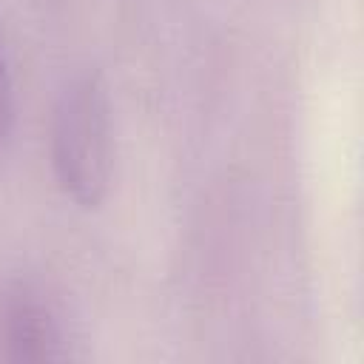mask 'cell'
Here are the masks:
<instances>
[{"instance_id": "6da1fadb", "label": "cell", "mask_w": 364, "mask_h": 364, "mask_svg": "<svg viewBox=\"0 0 364 364\" xmlns=\"http://www.w3.org/2000/svg\"><path fill=\"white\" fill-rule=\"evenodd\" d=\"M51 162L60 188L82 208H97L111 179V108L97 71L74 74L51 114Z\"/></svg>"}, {"instance_id": "7a4b0ae2", "label": "cell", "mask_w": 364, "mask_h": 364, "mask_svg": "<svg viewBox=\"0 0 364 364\" xmlns=\"http://www.w3.org/2000/svg\"><path fill=\"white\" fill-rule=\"evenodd\" d=\"M0 358L63 361L68 333L57 301L34 282L14 279L0 287Z\"/></svg>"}, {"instance_id": "3957f363", "label": "cell", "mask_w": 364, "mask_h": 364, "mask_svg": "<svg viewBox=\"0 0 364 364\" xmlns=\"http://www.w3.org/2000/svg\"><path fill=\"white\" fill-rule=\"evenodd\" d=\"M9 128H11V82L0 54V142L9 136Z\"/></svg>"}]
</instances>
